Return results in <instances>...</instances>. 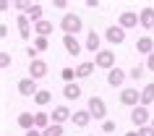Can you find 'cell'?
Returning a JSON list of instances; mask_svg holds the SVG:
<instances>
[{
	"instance_id": "cell-1",
	"label": "cell",
	"mask_w": 154,
	"mask_h": 136,
	"mask_svg": "<svg viewBox=\"0 0 154 136\" xmlns=\"http://www.w3.org/2000/svg\"><path fill=\"white\" fill-rule=\"evenodd\" d=\"M60 29H63L68 37H76V34L84 29V21H81L79 13H65V16L60 18Z\"/></svg>"
},
{
	"instance_id": "cell-2",
	"label": "cell",
	"mask_w": 154,
	"mask_h": 136,
	"mask_svg": "<svg viewBox=\"0 0 154 136\" xmlns=\"http://www.w3.org/2000/svg\"><path fill=\"white\" fill-rule=\"evenodd\" d=\"M86 110L91 112V118H97V120H102L105 123L107 120V105H105V100L102 97H89V105H86Z\"/></svg>"
},
{
	"instance_id": "cell-3",
	"label": "cell",
	"mask_w": 154,
	"mask_h": 136,
	"mask_svg": "<svg viewBox=\"0 0 154 136\" xmlns=\"http://www.w3.org/2000/svg\"><path fill=\"white\" fill-rule=\"evenodd\" d=\"M94 65L110 73L115 68V52H112V50H99L97 55H94Z\"/></svg>"
},
{
	"instance_id": "cell-4",
	"label": "cell",
	"mask_w": 154,
	"mask_h": 136,
	"mask_svg": "<svg viewBox=\"0 0 154 136\" xmlns=\"http://www.w3.org/2000/svg\"><path fill=\"white\" fill-rule=\"evenodd\" d=\"M131 123H133V126H138V128L152 126V115H149V107H144V105L133 107V110H131Z\"/></svg>"
},
{
	"instance_id": "cell-5",
	"label": "cell",
	"mask_w": 154,
	"mask_h": 136,
	"mask_svg": "<svg viewBox=\"0 0 154 136\" xmlns=\"http://www.w3.org/2000/svg\"><path fill=\"white\" fill-rule=\"evenodd\" d=\"M120 105H125V107H138L141 105V92L138 89H123L120 92Z\"/></svg>"
},
{
	"instance_id": "cell-6",
	"label": "cell",
	"mask_w": 154,
	"mask_h": 136,
	"mask_svg": "<svg viewBox=\"0 0 154 136\" xmlns=\"http://www.w3.org/2000/svg\"><path fill=\"white\" fill-rule=\"evenodd\" d=\"M16 89H18V94H21V97H37V92H39V89H37V81H34L32 76L21 79L16 84Z\"/></svg>"
},
{
	"instance_id": "cell-7",
	"label": "cell",
	"mask_w": 154,
	"mask_h": 136,
	"mask_svg": "<svg viewBox=\"0 0 154 136\" xmlns=\"http://www.w3.org/2000/svg\"><path fill=\"white\" fill-rule=\"evenodd\" d=\"M16 29H18V37H21V40H32L34 24L29 21V16H24V13H21V16L16 18Z\"/></svg>"
},
{
	"instance_id": "cell-8",
	"label": "cell",
	"mask_w": 154,
	"mask_h": 136,
	"mask_svg": "<svg viewBox=\"0 0 154 136\" xmlns=\"http://www.w3.org/2000/svg\"><path fill=\"white\" fill-rule=\"evenodd\" d=\"M47 63H45V60H42V58H37V60H32V63H29V76H32L34 81H39V79H45V76H47Z\"/></svg>"
},
{
	"instance_id": "cell-9",
	"label": "cell",
	"mask_w": 154,
	"mask_h": 136,
	"mask_svg": "<svg viewBox=\"0 0 154 136\" xmlns=\"http://www.w3.org/2000/svg\"><path fill=\"white\" fill-rule=\"evenodd\" d=\"M141 21H138V13L136 11H123L120 18H118V26L120 29H133V26H138Z\"/></svg>"
},
{
	"instance_id": "cell-10",
	"label": "cell",
	"mask_w": 154,
	"mask_h": 136,
	"mask_svg": "<svg viewBox=\"0 0 154 136\" xmlns=\"http://www.w3.org/2000/svg\"><path fill=\"white\" fill-rule=\"evenodd\" d=\"M105 37H107L110 45H123V42H125V29H120V26H107Z\"/></svg>"
},
{
	"instance_id": "cell-11",
	"label": "cell",
	"mask_w": 154,
	"mask_h": 136,
	"mask_svg": "<svg viewBox=\"0 0 154 136\" xmlns=\"http://www.w3.org/2000/svg\"><path fill=\"white\" fill-rule=\"evenodd\" d=\"M136 50L141 52V55H152L154 52V37H149V34H144V37H138L136 40Z\"/></svg>"
},
{
	"instance_id": "cell-12",
	"label": "cell",
	"mask_w": 154,
	"mask_h": 136,
	"mask_svg": "<svg viewBox=\"0 0 154 136\" xmlns=\"http://www.w3.org/2000/svg\"><path fill=\"white\" fill-rule=\"evenodd\" d=\"M63 47H65V52L68 55H79V52H84V47H81V42L76 40V37H68V34H63Z\"/></svg>"
},
{
	"instance_id": "cell-13",
	"label": "cell",
	"mask_w": 154,
	"mask_h": 136,
	"mask_svg": "<svg viewBox=\"0 0 154 136\" xmlns=\"http://www.w3.org/2000/svg\"><path fill=\"white\" fill-rule=\"evenodd\" d=\"M50 118H52V123H60V126H63L65 120H71V118H73V112L68 110V107H65V105H57L55 110L50 112Z\"/></svg>"
},
{
	"instance_id": "cell-14",
	"label": "cell",
	"mask_w": 154,
	"mask_h": 136,
	"mask_svg": "<svg viewBox=\"0 0 154 136\" xmlns=\"http://www.w3.org/2000/svg\"><path fill=\"white\" fill-rule=\"evenodd\" d=\"M84 50H89V52L97 55L99 50H102V37H99L97 32H89L86 34V42H84Z\"/></svg>"
},
{
	"instance_id": "cell-15",
	"label": "cell",
	"mask_w": 154,
	"mask_h": 136,
	"mask_svg": "<svg viewBox=\"0 0 154 136\" xmlns=\"http://www.w3.org/2000/svg\"><path fill=\"white\" fill-rule=\"evenodd\" d=\"M125 79H128V73L125 71H120V68H112V71L107 73V84H110V87H123V84H125Z\"/></svg>"
},
{
	"instance_id": "cell-16",
	"label": "cell",
	"mask_w": 154,
	"mask_h": 136,
	"mask_svg": "<svg viewBox=\"0 0 154 136\" xmlns=\"http://www.w3.org/2000/svg\"><path fill=\"white\" fill-rule=\"evenodd\" d=\"M71 123L76 128H86L91 123V112L89 110H76V112H73V118H71Z\"/></svg>"
},
{
	"instance_id": "cell-17",
	"label": "cell",
	"mask_w": 154,
	"mask_h": 136,
	"mask_svg": "<svg viewBox=\"0 0 154 136\" xmlns=\"http://www.w3.org/2000/svg\"><path fill=\"white\" fill-rule=\"evenodd\" d=\"M138 21H141L144 29H154V8L152 5H146V8L138 11Z\"/></svg>"
},
{
	"instance_id": "cell-18",
	"label": "cell",
	"mask_w": 154,
	"mask_h": 136,
	"mask_svg": "<svg viewBox=\"0 0 154 136\" xmlns=\"http://www.w3.org/2000/svg\"><path fill=\"white\" fill-rule=\"evenodd\" d=\"M97 71V65H94V60H86V63H79L76 65V79H89L91 73Z\"/></svg>"
},
{
	"instance_id": "cell-19",
	"label": "cell",
	"mask_w": 154,
	"mask_h": 136,
	"mask_svg": "<svg viewBox=\"0 0 154 136\" xmlns=\"http://www.w3.org/2000/svg\"><path fill=\"white\" fill-rule=\"evenodd\" d=\"M16 123H18V128H24V131H32V128H37V126H34V112H18Z\"/></svg>"
},
{
	"instance_id": "cell-20",
	"label": "cell",
	"mask_w": 154,
	"mask_h": 136,
	"mask_svg": "<svg viewBox=\"0 0 154 136\" xmlns=\"http://www.w3.org/2000/svg\"><path fill=\"white\" fill-rule=\"evenodd\" d=\"M63 97H65V100H79V97H81V87H79V81L65 84V87H63Z\"/></svg>"
},
{
	"instance_id": "cell-21",
	"label": "cell",
	"mask_w": 154,
	"mask_h": 136,
	"mask_svg": "<svg viewBox=\"0 0 154 136\" xmlns=\"http://www.w3.org/2000/svg\"><path fill=\"white\" fill-rule=\"evenodd\" d=\"M52 29H55V26L50 24L47 18H42L39 24H34V34H37V37H50V34H52Z\"/></svg>"
},
{
	"instance_id": "cell-22",
	"label": "cell",
	"mask_w": 154,
	"mask_h": 136,
	"mask_svg": "<svg viewBox=\"0 0 154 136\" xmlns=\"http://www.w3.org/2000/svg\"><path fill=\"white\" fill-rule=\"evenodd\" d=\"M42 13H45V8H42L39 3H32V8H29V13H26V16H29V21H32V24H39V21H42Z\"/></svg>"
},
{
	"instance_id": "cell-23",
	"label": "cell",
	"mask_w": 154,
	"mask_h": 136,
	"mask_svg": "<svg viewBox=\"0 0 154 136\" xmlns=\"http://www.w3.org/2000/svg\"><path fill=\"white\" fill-rule=\"evenodd\" d=\"M152 102H154V84H146V87L141 89V105L149 107Z\"/></svg>"
},
{
	"instance_id": "cell-24",
	"label": "cell",
	"mask_w": 154,
	"mask_h": 136,
	"mask_svg": "<svg viewBox=\"0 0 154 136\" xmlns=\"http://www.w3.org/2000/svg\"><path fill=\"white\" fill-rule=\"evenodd\" d=\"M50 123H52V118H50L47 112H34V126L39 128V131H45Z\"/></svg>"
},
{
	"instance_id": "cell-25",
	"label": "cell",
	"mask_w": 154,
	"mask_h": 136,
	"mask_svg": "<svg viewBox=\"0 0 154 136\" xmlns=\"http://www.w3.org/2000/svg\"><path fill=\"white\" fill-rule=\"evenodd\" d=\"M50 100H52V92H47V89H39V92H37V97H34V102L39 105V107L50 105Z\"/></svg>"
},
{
	"instance_id": "cell-26",
	"label": "cell",
	"mask_w": 154,
	"mask_h": 136,
	"mask_svg": "<svg viewBox=\"0 0 154 136\" xmlns=\"http://www.w3.org/2000/svg\"><path fill=\"white\" fill-rule=\"evenodd\" d=\"M60 79H63L65 84H73V81H76V68H71V65H65L63 71H60Z\"/></svg>"
},
{
	"instance_id": "cell-27",
	"label": "cell",
	"mask_w": 154,
	"mask_h": 136,
	"mask_svg": "<svg viewBox=\"0 0 154 136\" xmlns=\"http://www.w3.org/2000/svg\"><path fill=\"white\" fill-rule=\"evenodd\" d=\"M42 136H63V126H60V123H50V126L42 131Z\"/></svg>"
},
{
	"instance_id": "cell-28",
	"label": "cell",
	"mask_w": 154,
	"mask_h": 136,
	"mask_svg": "<svg viewBox=\"0 0 154 136\" xmlns=\"http://www.w3.org/2000/svg\"><path fill=\"white\" fill-rule=\"evenodd\" d=\"M144 73H146V65H136V68H131V71H128V79L141 81V79H144Z\"/></svg>"
},
{
	"instance_id": "cell-29",
	"label": "cell",
	"mask_w": 154,
	"mask_h": 136,
	"mask_svg": "<svg viewBox=\"0 0 154 136\" xmlns=\"http://www.w3.org/2000/svg\"><path fill=\"white\" fill-rule=\"evenodd\" d=\"M11 65H13V58H11L8 52L3 50V52H0V68H3V71H8Z\"/></svg>"
},
{
	"instance_id": "cell-30",
	"label": "cell",
	"mask_w": 154,
	"mask_h": 136,
	"mask_svg": "<svg viewBox=\"0 0 154 136\" xmlns=\"http://www.w3.org/2000/svg\"><path fill=\"white\" fill-rule=\"evenodd\" d=\"M34 47L39 50V52H45V50L50 47V42H47V37H34Z\"/></svg>"
},
{
	"instance_id": "cell-31",
	"label": "cell",
	"mask_w": 154,
	"mask_h": 136,
	"mask_svg": "<svg viewBox=\"0 0 154 136\" xmlns=\"http://www.w3.org/2000/svg\"><path fill=\"white\" fill-rule=\"evenodd\" d=\"M13 8H18V11L26 16V13H29V8H32V3H26V0H13Z\"/></svg>"
},
{
	"instance_id": "cell-32",
	"label": "cell",
	"mask_w": 154,
	"mask_h": 136,
	"mask_svg": "<svg viewBox=\"0 0 154 136\" xmlns=\"http://www.w3.org/2000/svg\"><path fill=\"white\" fill-rule=\"evenodd\" d=\"M115 128H118V123H115V120H105V123H102V131H105V134H112Z\"/></svg>"
},
{
	"instance_id": "cell-33",
	"label": "cell",
	"mask_w": 154,
	"mask_h": 136,
	"mask_svg": "<svg viewBox=\"0 0 154 136\" xmlns=\"http://www.w3.org/2000/svg\"><path fill=\"white\" fill-rule=\"evenodd\" d=\"M138 136H154V126H144V128H138Z\"/></svg>"
},
{
	"instance_id": "cell-34",
	"label": "cell",
	"mask_w": 154,
	"mask_h": 136,
	"mask_svg": "<svg viewBox=\"0 0 154 136\" xmlns=\"http://www.w3.org/2000/svg\"><path fill=\"white\" fill-rule=\"evenodd\" d=\"M26 55H29V60H37L39 50H37V47H26Z\"/></svg>"
},
{
	"instance_id": "cell-35",
	"label": "cell",
	"mask_w": 154,
	"mask_h": 136,
	"mask_svg": "<svg viewBox=\"0 0 154 136\" xmlns=\"http://www.w3.org/2000/svg\"><path fill=\"white\" fill-rule=\"evenodd\" d=\"M146 71H154V52L146 58Z\"/></svg>"
},
{
	"instance_id": "cell-36",
	"label": "cell",
	"mask_w": 154,
	"mask_h": 136,
	"mask_svg": "<svg viewBox=\"0 0 154 136\" xmlns=\"http://www.w3.org/2000/svg\"><path fill=\"white\" fill-rule=\"evenodd\" d=\"M52 8H68V3L65 0H52Z\"/></svg>"
},
{
	"instance_id": "cell-37",
	"label": "cell",
	"mask_w": 154,
	"mask_h": 136,
	"mask_svg": "<svg viewBox=\"0 0 154 136\" xmlns=\"http://www.w3.org/2000/svg\"><path fill=\"white\" fill-rule=\"evenodd\" d=\"M0 37H3V40L8 37V26H5V24H0Z\"/></svg>"
},
{
	"instance_id": "cell-38",
	"label": "cell",
	"mask_w": 154,
	"mask_h": 136,
	"mask_svg": "<svg viewBox=\"0 0 154 136\" xmlns=\"http://www.w3.org/2000/svg\"><path fill=\"white\" fill-rule=\"evenodd\" d=\"M26 136H42L39 128H32V131H26Z\"/></svg>"
},
{
	"instance_id": "cell-39",
	"label": "cell",
	"mask_w": 154,
	"mask_h": 136,
	"mask_svg": "<svg viewBox=\"0 0 154 136\" xmlns=\"http://www.w3.org/2000/svg\"><path fill=\"white\" fill-rule=\"evenodd\" d=\"M125 136H138V131H128V134H125Z\"/></svg>"
},
{
	"instance_id": "cell-40",
	"label": "cell",
	"mask_w": 154,
	"mask_h": 136,
	"mask_svg": "<svg viewBox=\"0 0 154 136\" xmlns=\"http://www.w3.org/2000/svg\"><path fill=\"white\" fill-rule=\"evenodd\" d=\"M152 126H154V118H152Z\"/></svg>"
}]
</instances>
